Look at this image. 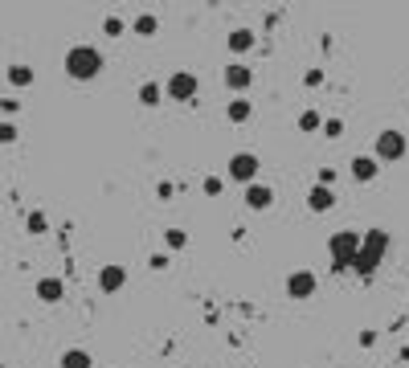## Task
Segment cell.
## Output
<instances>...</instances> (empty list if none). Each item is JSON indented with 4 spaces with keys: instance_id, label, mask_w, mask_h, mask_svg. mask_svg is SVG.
<instances>
[{
    "instance_id": "cell-1",
    "label": "cell",
    "mask_w": 409,
    "mask_h": 368,
    "mask_svg": "<svg viewBox=\"0 0 409 368\" xmlns=\"http://www.w3.org/2000/svg\"><path fill=\"white\" fill-rule=\"evenodd\" d=\"M98 70H102V53L95 45H74V50L65 53V74L70 78L90 82V78H98Z\"/></svg>"
},
{
    "instance_id": "cell-2",
    "label": "cell",
    "mask_w": 409,
    "mask_h": 368,
    "mask_svg": "<svg viewBox=\"0 0 409 368\" xmlns=\"http://www.w3.org/2000/svg\"><path fill=\"white\" fill-rule=\"evenodd\" d=\"M385 250H389V234L385 229H368V237L360 242V254H356V274H376V266H381V258H385Z\"/></svg>"
},
{
    "instance_id": "cell-3",
    "label": "cell",
    "mask_w": 409,
    "mask_h": 368,
    "mask_svg": "<svg viewBox=\"0 0 409 368\" xmlns=\"http://www.w3.org/2000/svg\"><path fill=\"white\" fill-rule=\"evenodd\" d=\"M360 242H364V237H360L356 229H344V234L331 237V246H327V250H331V262H336V270H352V266H356Z\"/></svg>"
},
{
    "instance_id": "cell-4",
    "label": "cell",
    "mask_w": 409,
    "mask_h": 368,
    "mask_svg": "<svg viewBox=\"0 0 409 368\" xmlns=\"http://www.w3.org/2000/svg\"><path fill=\"white\" fill-rule=\"evenodd\" d=\"M196 90H201V82H196L193 70H176V74L164 82V94H168L172 102H193V99H196Z\"/></svg>"
},
{
    "instance_id": "cell-5",
    "label": "cell",
    "mask_w": 409,
    "mask_h": 368,
    "mask_svg": "<svg viewBox=\"0 0 409 368\" xmlns=\"http://www.w3.org/2000/svg\"><path fill=\"white\" fill-rule=\"evenodd\" d=\"M254 176H258V156H254V151H238V156H229V180L254 184Z\"/></svg>"
},
{
    "instance_id": "cell-6",
    "label": "cell",
    "mask_w": 409,
    "mask_h": 368,
    "mask_svg": "<svg viewBox=\"0 0 409 368\" xmlns=\"http://www.w3.org/2000/svg\"><path fill=\"white\" fill-rule=\"evenodd\" d=\"M409 151V144H405V135L401 131H381L376 135V160H401V156H405Z\"/></svg>"
},
{
    "instance_id": "cell-7",
    "label": "cell",
    "mask_w": 409,
    "mask_h": 368,
    "mask_svg": "<svg viewBox=\"0 0 409 368\" xmlns=\"http://www.w3.org/2000/svg\"><path fill=\"white\" fill-rule=\"evenodd\" d=\"M315 274H311V270H294V274H287V295H291V299H311V295H315Z\"/></svg>"
},
{
    "instance_id": "cell-8",
    "label": "cell",
    "mask_w": 409,
    "mask_h": 368,
    "mask_svg": "<svg viewBox=\"0 0 409 368\" xmlns=\"http://www.w3.org/2000/svg\"><path fill=\"white\" fill-rule=\"evenodd\" d=\"M250 82H254V70L242 66V62H233V66H225V86L242 99V90H250Z\"/></svg>"
},
{
    "instance_id": "cell-9",
    "label": "cell",
    "mask_w": 409,
    "mask_h": 368,
    "mask_svg": "<svg viewBox=\"0 0 409 368\" xmlns=\"http://www.w3.org/2000/svg\"><path fill=\"white\" fill-rule=\"evenodd\" d=\"M245 205H250L254 213L270 209V205H275V188H270V184H250V188H245Z\"/></svg>"
},
{
    "instance_id": "cell-10",
    "label": "cell",
    "mask_w": 409,
    "mask_h": 368,
    "mask_svg": "<svg viewBox=\"0 0 409 368\" xmlns=\"http://www.w3.org/2000/svg\"><path fill=\"white\" fill-rule=\"evenodd\" d=\"M123 283H127V270H123V266H102V270H98V286H102L107 295L123 291Z\"/></svg>"
},
{
    "instance_id": "cell-11",
    "label": "cell",
    "mask_w": 409,
    "mask_h": 368,
    "mask_svg": "<svg viewBox=\"0 0 409 368\" xmlns=\"http://www.w3.org/2000/svg\"><path fill=\"white\" fill-rule=\"evenodd\" d=\"M331 205H336V193L324 188V184H315V188L307 193V209H311V213H327Z\"/></svg>"
},
{
    "instance_id": "cell-12",
    "label": "cell",
    "mask_w": 409,
    "mask_h": 368,
    "mask_svg": "<svg viewBox=\"0 0 409 368\" xmlns=\"http://www.w3.org/2000/svg\"><path fill=\"white\" fill-rule=\"evenodd\" d=\"M62 295H65L62 278H41V283H37V299L41 303H62Z\"/></svg>"
},
{
    "instance_id": "cell-13",
    "label": "cell",
    "mask_w": 409,
    "mask_h": 368,
    "mask_svg": "<svg viewBox=\"0 0 409 368\" xmlns=\"http://www.w3.org/2000/svg\"><path fill=\"white\" fill-rule=\"evenodd\" d=\"M352 176H356L360 184L376 180V156H352Z\"/></svg>"
},
{
    "instance_id": "cell-14",
    "label": "cell",
    "mask_w": 409,
    "mask_h": 368,
    "mask_svg": "<svg viewBox=\"0 0 409 368\" xmlns=\"http://www.w3.org/2000/svg\"><path fill=\"white\" fill-rule=\"evenodd\" d=\"M254 41H258V37H254V29H233V33H229V50L245 53V50H254Z\"/></svg>"
},
{
    "instance_id": "cell-15",
    "label": "cell",
    "mask_w": 409,
    "mask_h": 368,
    "mask_svg": "<svg viewBox=\"0 0 409 368\" xmlns=\"http://www.w3.org/2000/svg\"><path fill=\"white\" fill-rule=\"evenodd\" d=\"M225 115H229V123H250L254 107H250V99H233V102L225 107Z\"/></svg>"
},
{
    "instance_id": "cell-16",
    "label": "cell",
    "mask_w": 409,
    "mask_h": 368,
    "mask_svg": "<svg viewBox=\"0 0 409 368\" xmlns=\"http://www.w3.org/2000/svg\"><path fill=\"white\" fill-rule=\"evenodd\" d=\"M160 99H164V86L160 82H144V86H139V102H144V107H160Z\"/></svg>"
},
{
    "instance_id": "cell-17",
    "label": "cell",
    "mask_w": 409,
    "mask_h": 368,
    "mask_svg": "<svg viewBox=\"0 0 409 368\" xmlns=\"http://www.w3.org/2000/svg\"><path fill=\"white\" fill-rule=\"evenodd\" d=\"M62 368H90V352H82V348L62 352Z\"/></svg>"
},
{
    "instance_id": "cell-18",
    "label": "cell",
    "mask_w": 409,
    "mask_h": 368,
    "mask_svg": "<svg viewBox=\"0 0 409 368\" xmlns=\"http://www.w3.org/2000/svg\"><path fill=\"white\" fill-rule=\"evenodd\" d=\"M9 82H13V86H29L33 82V70L29 66H9Z\"/></svg>"
},
{
    "instance_id": "cell-19",
    "label": "cell",
    "mask_w": 409,
    "mask_h": 368,
    "mask_svg": "<svg viewBox=\"0 0 409 368\" xmlns=\"http://www.w3.org/2000/svg\"><path fill=\"white\" fill-rule=\"evenodd\" d=\"M299 127H303V131H324V119L315 115V111H303V115H299Z\"/></svg>"
},
{
    "instance_id": "cell-20",
    "label": "cell",
    "mask_w": 409,
    "mask_h": 368,
    "mask_svg": "<svg viewBox=\"0 0 409 368\" xmlns=\"http://www.w3.org/2000/svg\"><path fill=\"white\" fill-rule=\"evenodd\" d=\"M164 242H168V250H184V246H188V234H184V229H168Z\"/></svg>"
},
{
    "instance_id": "cell-21",
    "label": "cell",
    "mask_w": 409,
    "mask_h": 368,
    "mask_svg": "<svg viewBox=\"0 0 409 368\" xmlns=\"http://www.w3.org/2000/svg\"><path fill=\"white\" fill-rule=\"evenodd\" d=\"M135 33L152 37V33H156V17H152V13H144V17H135Z\"/></svg>"
},
{
    "instance_id": "cell-22",
    "label": "cell",
    "mask_w": 409,
    "mask_h": 368,
    "mask_svg": "<svg viewBox=\"0 0 409 368\" xmlns=\"http://www.w3.org/2000/svg\"><path fill=\"white\" fill-rule=\"evenodd\" d=\"M25 225H29V234H46V229H49L46 213H29V221H25Z\"/></svg>"
},
{
    "instance_id": "cell-23",
    "label": "cell",
    "mask_w": 409,
    "mask_h": 368,
    "mask_svg": "<svg viewBox=\"0 0 409 368\" xmlns=\"http://www.w3.org/2000/svg\"><path fill=\"white\" fill-rule=\"evenodd\" d=\"M324 135L340 139V135H344V119H324Z\"/></svg>"
},
{
    "instance_id": "cell-24",
    "label": "cell",
    "mask_w": 409,
    "mask_h": 368,
    "mask_svg": "<svg viewBox=\"0 0 409 368\" xmlns=\"http://www.w3.org/2000/svg\"><path fill=\"white\" fill-rule=\"evenodd\" d=\"M102 33H123V21H119V17H107V21H102Z\"/></svg>"
},
{
    "instance_id": "cell-25",
    "label": "cell",
    "mask_w": 409,
    "mask_h": 368,
    "mask_svg": "<svg viewBox=\"0 0 409 368\" xmlns=\"http://www.w3.org/2000/svg\"><path fill=\"white\" fill-rule=\"evenodd\" d=\"M16 139V127L13 123H0V144H13Z\"/></svg>"
},
{
    "instance_id": "cell-26",
    "label": "cell",
    "mask_w": 409,
    "mask_h": 368,
    "mask_svg": "<svg viewBox=\"0 0 409 368\" xmlns=\"http://www.w3.org/2000/svg\"><path fill=\"white\" fill-rule=\"evenodd\" d=\"M205 193H209V197H217V193H221V176H209V180H205Z\"/></svg>"
},
{
    "instance_id": "cell-27",
    "label": "cell",
    "mask_w": 409,
    "mask_h": 368,
    "mask_svg": "<svg viewBox=\"0 0 409 368\" xmlns=\"http://www.w3.org/2000/svg\"><path fill=\"white\" fill-rule=\"evenodd\" d=\"M0 107H4V115H16V111H21V102H16V99H4Z\"/></svg>"
}]
</instances>
